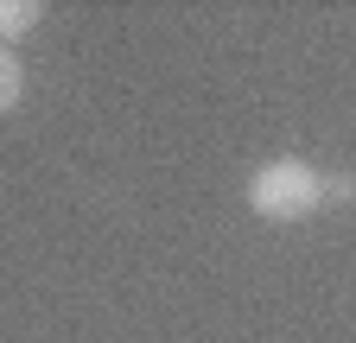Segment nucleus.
Returning a JSON list of instances; mask_svg holds the SVG:
<instances>
[{
  "label": "nucleus",
  "instance_id": "f257e3e1",
  "mask_svg": "<svg viewBox=\"0 0 356 343\" xmlns=\"http://www.w3.org/2000/svg\"><path fill=\"white\" fill-rule=\"evenodd\" d=\"M325 197H331L325 172H312L299 159H274V165H261L254 178H248V210H254L261 223H299Z\"/></svg>",
  "mask_w": 356,
  "mask_h": 343
},
{
  "label": "nucleus",
  "instance_id": "f03ea898",
  "mask_svg": "<svg viewBox=\"0 0 356 343\" xmlns=\"http://www.w3.org/2000/svg\"><path fill=\"white\" fill-rule=\"evenodd\" d=\"M38 19H44V7H38V0H0V45L26 38Z\"/></svg>",
  "mask_w": 356,
  "mask_h": 343
},
{
  "label": "nucleus",
  "instance_id": "7ed1b4c3",
  "mask_svg": "<svg viewBox=\"0 0 356 343\" xmlns=\"http://www.w3.org/2000/svg\"><path fill=\"white\" fill-rule=\"evenodd\" d=\"M26 96V64L13 58V45H0V115H13Z\"/></svg>",
  "mask_w": 356,
  "mask_h": 343
}]
</instances>
